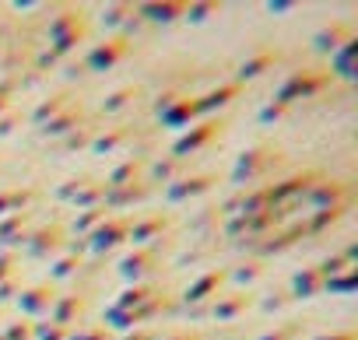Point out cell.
<instances>
[{"instance_id": "1", "label": "cell", "mask_w": 358, "mask_h": 340, "mask_svg": "<svg viewBox=\"0 0 358 340\" xmlns=\"http://www.w3.org/2000/svg\"><path fill=\"white\" fill-rule=\"evenodd\" d=\"M271 151H250L243 161H239V168H236V183H253V179H260L264 172H267V165L271 161H278V158H267Z\"/></svg>"}, {"instance_id": "2", "label": "cell", "mask_w": 358, "mask_h": 340, "mask_svg": "<svg viewBox=\"0 0 358 340\" xmlns=\"http://www.w3.org/2000/svg\"><path fill=\"white\" fill-rule=\"evenodd\" d=\"M130 235V221H123V218H113L109 221V228L102 225L99 232H92V246L95 249H113L120 239H127Z\"/></svg>"}, {"instance_id": "3", "label": "cell", "mask_w": 358, "mask_h": 340, "mask_svg": "<svg viewBox=\"0 0 358 340\" xmlns=\"http://www.w3.org/2000/svg\"><path fill=\"white\" fill-rule=\"evenodd\" d=\"M155 267H158V253H151V249H141V253H134V256L123 260V274L127 277H144Z\"/></svg>"}, {"instance_id": "4", "label": "cell", "mask_w": 358, "mask_h": 340, "mask_svg": "<svg viewBox=\"0 0 358 340\" xmlns=\"http://www.w3.org/2000/svg\"><path fill=\"white\" fill-rule=\"evenodd\" d=\"M130 46L123 43V39H113V43H106V46H99V50H92V57H88V64L92 67H113L123 53H127Z\"/></svg>"}, {"instance_id": "5", "label": "cell", "mask_w": 358, "mask_h": 340, "mask_svg": "<svg viewBox=\"0 0 358 340\" xmlns=\"http://www.w3.org/2000/svg\"><path fill=\"white\" fill-rule=\"evenodd\" d=\"M53 302H57V291L53 288H32L29 295H22V309L25 312H50L53 309Z\"/></svg>"}, {"instance_id": "6", "label": "cell", "mask_w": 358, "mask_h": 340, "mask_svg": "<svg viewBox=\"0 0 358 340\" xmlns=\"http://www.w3.org/2000/svg\"><path fill=\"white\" fill-rule=\"evenodd\" d=\"M60 228H53V232H39V235H32L29 239V253L32 256H50V253H57L60 249Z\"/></svg>"}, {"instance_id": "7", "label": "cell", "mask_w": 358, "mask_h": 340, "mask_svg": "<svg viewBox=\"0 0 358 340\" xmlns=\"http://www.w3.org/2000/svg\"><path fill=\"white\" fill-rule=\"evenodd\" d=\"M215 126H225V123H222V119H218V123H204V126H197L194 133H187L183 140L176 144V158H179V154H187V151H194V147H201V144L215 133Z\"/></svg>"}, {"instance_id": "8", "label": "cell", "mask_w": 358, "mask_h": 340, "mask_svg": "<svg viewBox=\"0 0 358 340\" xmlns=\"http://www.w3.org/2000/svg\"><path fill=\"white\" fill-rule=\"evenodd\" d=\"M323 284H327V277L320 274V267H316V270H306V274L295 277V295H299V298H309V295H316Z\"/></svg>"}, {"instance_id": "9", "label": "cell", "mask_w": 358, "mask_h": 340, "mask_svg": "<svg viewBox=\"0 0 358 340\" xmlns=\"http://www.w3.org/2000/svg\"><path fill=\"white\" fill-rule=\"evenodd\" d=\"M222 277H225V274H218V270L204 274V277H201V281H197V284H194V288L187 291V298H190V302H197V298H208L211 291L218 295V284H222Z\"/></svg>"}, {"instance_id": "10", "label": "cell", "mask_w": 358, "mask_h": 340, "mask_svg": "<svg viewBox=\"0 0 358 340\" xmlns=\"http://www.w3.org/2000/svg\"><path fill=\"white\" fill-rule=\"evenodd\" d=\"M250 302H253L250 295H236V298H225V302H215V309H211V312H215L218 319H229V316H236V312H243V309H246Z\"/></svg>"}, {"instance_id": "11", "label": "cell", "mask_w": 358, "mask_h": 340, "mask_svg": "<svg viewBox=\"0 0 358 340\" xmlns=\"http://www.w3.org/2000/svg\"><path fill=\"white\" fill-rule=\"evenodd\" d=\"M211 183H215L211 176H201V179H187L183 186H172V190H169V197H172V200H179V197H194V193L208 190Z\"/></svg>"}, {"instance_id": "12", "label": "cell", "mask_w": 358, "mask_h": 340, "mask_svg": "<svg viewBox=\"0 0 358 340\" xmlns=\"http://www.w3.org/2000/svg\"><path fill=\"white\" fill-rule=\"evenodd\" d=\"M239 91V84H229V88H218V91H211L204 102H197V112L201 109H215V105H225V102H232V95Z\"/></svg>"}, {"instance_id": "13", "label": "cell", "mask_w": 358, "mask_h": 340, "mask_svg": "<svg viewBox=\"0 0 358 340\" xmlns=\"http://www.w3.org/2000/svg\"><path fill=\"white\" fill-rule=\"evenodd\" d=\"M116 193L109 197V204H123V200H144L148 197V186H113Z\"/></svg>"}, {"instance_id": "14", "label": "cell", "mask_w": 358, "mask_h": 340, "mask_svg": "<svg viewBox=\"0 0 358 340\" xmlns=\"http://www.w3.org/2000/svg\"><path fill=\"white\" fill-rule=\"evenodd\" d=\"M341 193H344V186L330 179V183H316V190H313V200L320 204V200H334V197H341Z\"/></svg>"}, {"instance_id": "15", "label": "cell", "mask_w": 358, "mask_h": 340, "mask_svg": "<svg viewBox=\"0 0 358 340\" xmlns=\"http://www.w3.org/2000/svg\"><path fill=\"white\" fill-rule=\"evenodd\" d=\"M39 340H64L67 337V326L64 323H53V326H36Z\"/></svg>"}, {"instance_id": "16", "label": "cell", "mask_w": 358, "mask_h": 340, "mask_svg": "<svg viewBox=\"0 0 358 340\" xmlns=\"http://www.w3.org/2000/svg\"><path fill=\"white\" fill-rule=\"evenodd\" d=\"M144 11H148V18H165L169 22V18H176L172 11H187V8L183 4H165V8H144Z\"/></svg>"}, {"instance_id": "17", "label": "cell", "mask_w": 358, "mask_h": 340, "mask_svg": "<svg viewBox=\"0 0 358 340\" xmlns=\"http://www.w3.org/2000/svg\"><path fill=\"white\" fill-rule=\"evenodd\" d=\"M295 337H299V326H281V330L267 333L264 340H295Z\"/></svg>"}, {"instance_id": "18", "label": "cell", "mask_w": 358, "mask_h": 340, "mask_svg": "<svg viewBox=\"0 0 358 340\" xmlns=\"http://www.w3.org/2000/svg\"><path fill=\"white\" fill-rule=\"evenodd\" d=\"M267 64H271V57H260V60H253V64H243V77L260 74V67H267Z\"/></svg>"}, {"instance_id": "19", "label": "cell", "mask_w": 358, "mask_h": 340, "mask_svg": "<svg viewBox=\"0 0 358 340\" xmlns=\"http://www.w3.org/2000/svg\"><path fill=\"white\" fill-rule=\"evenodd\" d=\"M130 95H134V91H130V88H123V91H116V95H113V98H109V102H106V109H109V112H113V109H120V105H127V98H130Z\"/></svg>"}, {"instance_id": "20", "label": "cell", "mask_w": 358, "mask_h": 340, "mask_svg": "<svg viewBox=\"0 0 358 340\" xmlns=\"http://www.w3.org/2000/svg\"><path fill=\"white\" fill-rule=\"evenodd\" d=\"M106 218H109V214H106V207H95V214H88V218H81V221H78V228H92L95 221H106Z\"/></svg>"}, {"instance_id": "21", "label": "cell", "mask_w": 358, "mask_h": 340, "mask_svg": "<svg viewBox=\"0 0 358 340\" xmlns=\"http://www.w3.org/2000/svg\"><path fill=\"white\" fill-rule=\"evenodd\" d=\"M176 168H179V161H165V165H158V168H155V176L165 183V179H172V172H176Z\"/></svg>"}, {"instance_id": "22", "label": "cell", "mask_w": 358, "mask_h": 340, "mask_svg": "<svg viewBox=\"0 0 358 340\" xmlns=\"http://www.w3.org/2000/svg\"><path fill=\"white\" fill-rule=\"evenodd\" d=\"M60 105H64V98H53V102H46V105H43V109H39V112H36V119H39V123H43V119H46V116H53V112H57V109H60Z\"/></svg>"}, {"instance_id": "23", "label": "cell", "mask_w": 358, "mask_h": 340, "mask_svg": "<svg viewBox=\"0 0 358 340\" xmlns=\"http://www.w3.org/2000/svg\"><path fill=\"white\" fill-rule=\"evenodd\" d=\"M71 340H109L106 330H85V333H74Z\"/></svg>"}, {"instance_id": "24", "label": "cell", "mask_w": 358, "mask_h": 340, "mask_svg": "<svg viewBox=\"0 0 358 340\" xmlns=\"http://www.w3.org/2000/svg\"><path fill=\"white\" fill-rule=\"evenodd\" d=\"M162 340H204L201 333H190V330H179V333H172V337H162Z\"/></svg>"}, {"instance_id": "25", "label": "cell", "mask_w": 358, "mask_h": 340, "mask_svg": "<svg viewBox=\"0 0 358 340\" xmlns=\"http://www.w3.org/2000/svg\"><path fill=\"white\" fill-rule=\"evenodd\" d=\"M257 274H260V267H257V263H250L246 270H236V277H239V281H250V277H257Z\"/></svg>"}, {"instance_id": "26", "label": "cell", "mask_w": 358, "mask_h": 340, "mask_svg": "<svg viewBox=\"0 0 358 340\" xmlns=\"http://www.w3.org/2000/svg\"><path fill=\"white\" fill-rule=\"evenodd\" d=\"M74 263H78V260H64V263H57V270H53V274H57V277H64V274H71V270H74Z\"/></svg>"}, {"instance_id": "27", "label": "cell", "mask_w": 358, "mask_h": 340, "mask_svg": "<svg viewBox=\"0 0 358 340\" xmlns=\"http://www.w3.org/2000/svg\"><path fill=\"white\" fill-rule=\"evenodd\" d=\"M123 340H158V333L148 330V333H130V337H123Z\"/></svg>"}, {"instance_id": "28", "label": "cell", "mask_w": 358, "mask_h": 340, "mask_svg": "<svg viewBox=\"0 0 358 340\" xmlns=\"http://www.w3.org/2000/svg\"><path fill=\"white\" fill-rule=\"evenodd\" d=\"M11 291H15V284H4L0 288V298H11Z\"/></svg>"}, {"instance_id": "29", "label": "cell", "mask_w": 358, "mask_h": 340, "mask_svg": "<svg viewBox=\"0 0 358 340\" xmlns=\"http://www.w3.org/2000/svg\"><path fill=\"white\" fill-rule=\"evenodd\" d=\"M323 340H355L351 333H337V337H323Z\"/></svg>"}]
</instances>
